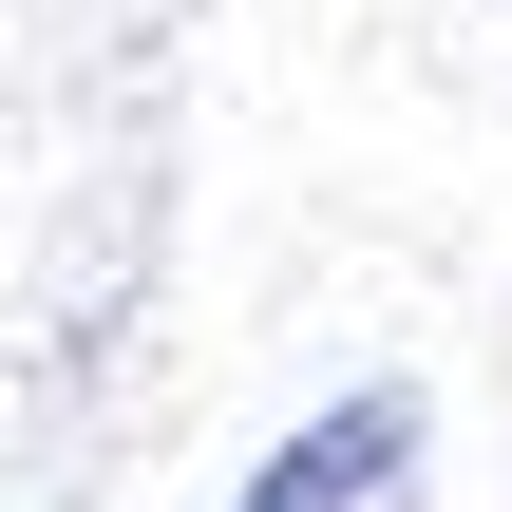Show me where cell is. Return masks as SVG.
Returning a JSON list of instances; mask_svg holds the SVG:
<instances>
[{
  "mask_svg": "<svg viewBox=\"0 0 512 512\" xmlns=\"http://www.w3.org/2000/svg\"><path fill=\"white\" fill-rule=\"evenodd\" d=\"M399 494H418V399H342L247 475V512H399Z\"/></svg>",
  "mask_w": 512,
  "mask_h": 512,
  "instance_id": "obj_1",
  "label": "cell"
}]
</instances>
